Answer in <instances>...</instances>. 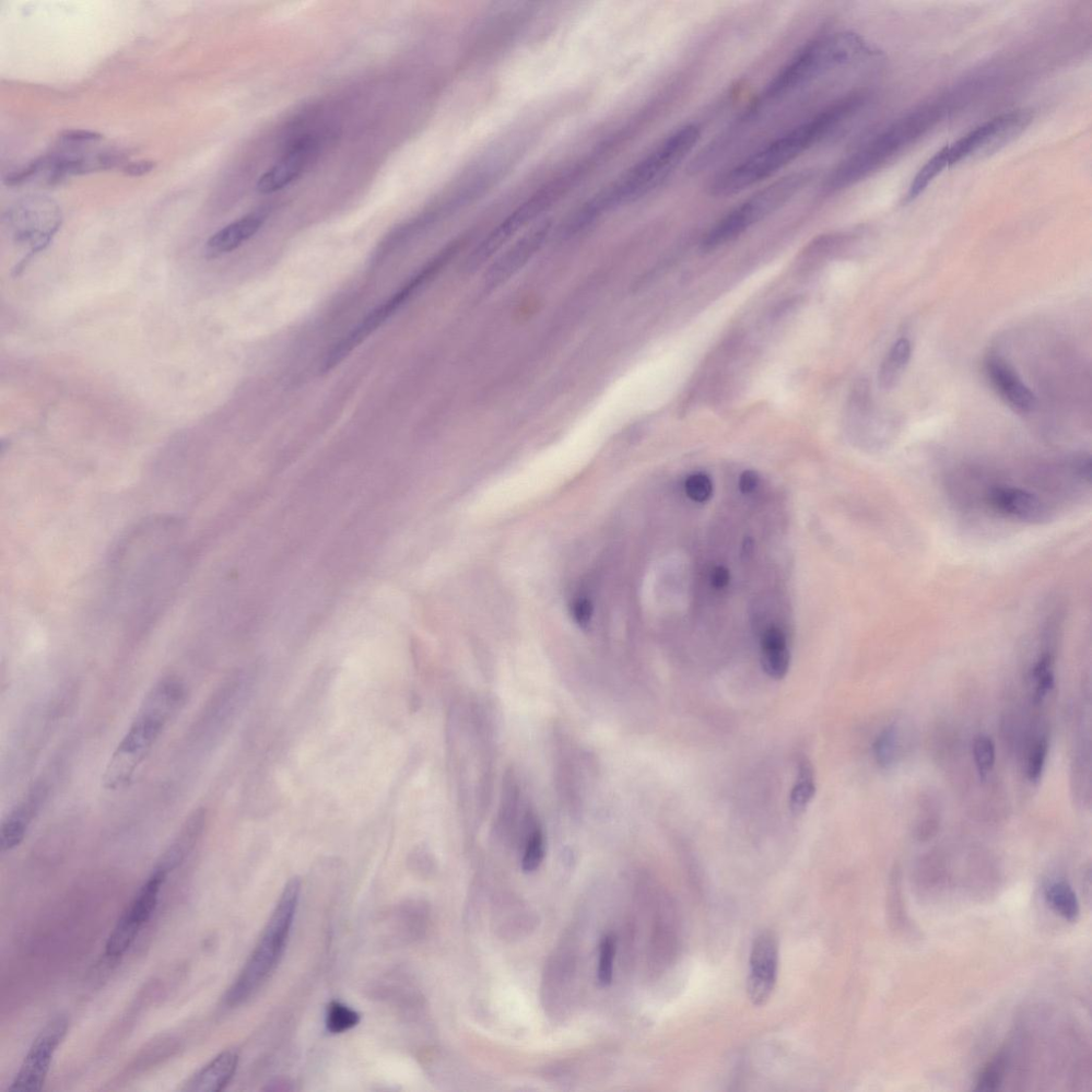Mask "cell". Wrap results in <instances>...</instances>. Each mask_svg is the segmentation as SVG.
<instances>
[{
    "instance_id": "52a82bcc",
    "label": "cell",
    "mask_w": 1092,
    "mask_h": 1092,
    "mask_svg": "<svg viewBox=\"0 0 1092 1092\" xmlns=\"http://www.w3.org/2000/svg\"><path fill=\"white\" fill-rule=\"evenodd\" d=\"M814 176V170L797 171L763 188L716 223L703 239L701 248L704 251L715 250L741 237L758 222L789 203L813 181Z\"/></svg>"
},
{
    "instance_id": "d590c367",
    "label": "cell",
    "mask_w": 1092,
    "mask_h": 1092,
    "mask_svg": "<svg viewBox=\"0 0 1092 1092\" xmlns=\"http://www.w3.org/2000/svg\"><path fill=\"white\" fill-rule=\"evenodd\" d=\"M1049 745L1046 738H1041L1030 751L1027 764L1028 778L1032 782H1036L1041 777L1044 765H1046Z\"/></svg>"
},
{
    "instance_id": "d6986e66",
    "label": "cell",
    "mask_w": 1092,
    "mask_h": 1092,
    "mask_svg": "<svg viewBox=\"0 0 1092 1092\" xmlns=\"http://www.w3.org/2000/svg\"><path fill=\"white\" fill-rule=\"evenodd\" d=\"M240 1056L237 1051L220 1053L202 1070H199L182 1087L185 1092H218L225 1089L238 1070Z\"/></svg>"
},
{
    "instance_id": "ffe728a7",
    "label": "cell",
    "mask_w": 1092,
    "mask_h": 1092,
    "mask_svg": "<svg viewBox=\"0 0 1092 1092\" xmlns=\"http://www.w3.org/2000/svg\"><path fill=\"white\" fill-rule=\"evenodd\" d=\"M761 663L763 671L773 679H782L788 675L791 653L788 638L778 627H771L763 633L761 639Z\"/></svg>"
},
{
    "instance_id": "ac0fdd59",
    "label": "cell",
    "mask_w": 1092,
    "mask_h": 1092,
    "mask_svg": "<svg viewBox=\"0 0 1092 1092\" xmlns=\"http://www.w3.org/2000/svg\"><path fill=\"white\" fill-rule=\"evenodd\" d=\"M267 217V211H256L218 231L207 241V257L216 258L239 249L263 228Z\"/></svg>"
},
{
    "instance_id": "7a4b0ae2",
    "label": "cell",
    "mask_w": 1092,
    "mask_h": 1092,
    "mask_svg": "<svg viewBox=\"0 0 1092 1092\" xmlns=\"http://www.w3.org/2000/svg\"><path fill=\"white\" fill-rule=\"evenodd\" d=\"M185 696V686L172 677L152 687L106 766L102 779L106 790L122 789L133 779L183 706Z\"/></svg>"
},
{
    "instance_id": "b9f144b4",
    "label": "cell",
    "mask_w": 1092,
    "mask_h": 1092,
    "mask_svg": "<svg viewBox=\"0 0 1092 1092\" xmlns=\"http://www.w3.org/2000/svg\"><path fill=\"white\" fill-rule=\"evenodd\" d=\"M712 585L716 590H722L730 583V572L724 567H716L712 572Z\"/></svg>"
},
{
    "instance_id": "7bdbcfd3",
    "label": "cell",
    "mask_w": 1092,
    "mask_h": 1092,
    "mask_svg": "<svg viewBox=\"0 0 1092 1092\" xmlns=\"http://www.w3.org/2000/svg\"><path fill=\"white\" fill-rule=\"evenodd\" d=\"M937 829L938 828H937L936 821H933V820L927 821V823L923 827H921L920 830H919L920 840H927V839L932 838L933 835H935V833L937 832Z\"/></svg>"
},
{
    "instance_id": "cb8c5ba5",
    "label": "cell",
    "mask_w": 1092,
    "mask_h": 1092,
    "mask_svg": "<svg viewBox=\"0 0 1092 1092\" xmlns=\"http://www.w3.org/2000/svg\"><path fill=\"white\" fill-rule=\"evenodd\" d=\"M911 352L907 338H900L892 346L879 371L878 380L883 390H894L898 384L910 362Z\"/></svg>"
},
{
    "instance_id": "1f68e13d",
    "label": "cell",
    "mask_w": 1092,
    "mask_h": 1092,
    "mask_svg": "<svg viewBox=\"0 0 1092 1092\" xmlns=\"http://www.w3.org/2000/svg\"><path fill=\"white\" fill-rule=\"evenodd\" d=\"M974 760L982 779L988 777L995 764V747L988 736H980L974 742Z\"/></svg>"
},
{
    "instance_id": "277c9868",
    "label": "cell",
    "mask_w": 1092,
    "mask_h": 1092,
    "mask_svg": "<svg viewBox=\"0 0 1092 1092\" xmlns=\"http://www.w3.org/2000/svg\"><path fill=\"white\" fill-rule=\"evenodd\" d=\"M701 138V129L696 124H688L677 129L649 155L631 168L604 194L592 199L583 210V223L594 219L604 210L622 204H629L651 194L662 186L678 168Z\"/></svg>"
},
{
    "instance_id": "74e56055",
    "label": "cell",
    "mask_w": 1092,
    "mask_h": 1092,
    "mask_svg": "<svg viewBox=\"0 0 1092 1092\" xmlns=\"http://www.w3.org/2000/svg\"><path fill=\"white\" fill-rule=\"evenodd\" d=\"M61 138L69 144H84L99 141L103 136L96 132L82 131V129H69L62 133Z\"/></svg>"
},
{
    "instance_id": "7402d4cb",
    "label": "cell",
    "mask_w": 1092,
    "mask_h": 1092,
    "mask_svg": "<svg viewBox=\"0 0 1092 1092\" xmlns=\"http://www.w3.org/2000/svg\"><path fill=\"white\" fill-rule=\"evenodd\" d=\"M204 825V813L196 812L182 828L178 837L163 853L156 867L164 872H171L178 867L191 852L197 843Z\"/></svg>"
},
{
    "instance_id": "9c48e42d",
    "label": "cell",
    "mask_w": 1092,
    "mask_h": 1092,
    "mask_svg": "<svg viewBox=\"0 0 1092 1092\" xmlns=\"http://www.w3.org/2000/svg\"><path fill=\"white\" fill-rule=\"evenodd\" d=\"M5 221L15 241L27 244L29 248L27 255L14 269L15 277H19L33 257L50 245L62 227L63 214L53 198L34 195L22 197L12 205Z\"/></svg>"
},
{
    "instance_id": "484cf974",
    "label": "cell",
    "mask_w": 1092,
    "mask_h": 1092,
    "mask_svg": "<svg viewBox=\"0 0 1092 1092\" xmlns=\"http://www.w3.org/2000/svg\"><path fill=\"white\" fill-rule=\"evenodd\" d=\"M1046 898L1051 908L1067 921L1074 922L1079 915V902L1075 892L1066 882L1051 884L1046 890Z\"/></svg>"
},
{
    "instance_id": "e0dca14e",
    "label": "cell",
    "mask_w": 1092,
    "mask_h": 1092,
    "mask_svg": "<svg viewBox=\"0 0 1092 1092\" xmlns=\"http://www.w3.org/2000/svg\"><path fill=\"white\" fill-rule=\"evenodd\" d=\"M44 797V786L41 784L34 785L28 794L12 809L2 825L0 843H2L3 852L15 850L25 839L35 815L39 812Z\"/></svg>"
},
{
    "instance_id": "60d3db41",
    "label": "cell",
    "mask_w": 1092,
    "mask_h": 1092,
    "mask_svg": "<svg viewBox=\"0 0 1092 1092\" xmlns=\"http://www.w3.org/2000/svg\"><path fill=\"white\" fill-rule=\"evenodd\" d=\"M759 483H760V478H759V474L757 472H755V471H745L741 475V477H739L738 487H739V490H741V492L743 493V495L747 496V495H751V493L756 491V489L759 486Z\"/></svg>"
},
{
    "instance_id": "2e32d148",
    "label": "cell",
    "mask_w": 1092,
    "mask_h": 1092,
    "mask_svg": "<svg viewBox=\"0 0 1092 1092\" xmlns=\"http://www.w3.org/2000/svg\"><path fill=\"white\" fill-rule=\"evenodd\" d=\"M985 373L997 394L1020 414H1028L1036 406V397L1020 379L1018 373L1004 358L989 355L984 362Z\"/></svg>"
},
{
    "instance_id": "4dcf8cb0",
    "label": "cell",
    "mask_w": 1092,
    "mask_h": 1092,
    "mask_svg": "<svg viewBox=\"0 0 1092 1092\" xmlns=\"http://www.w3.org/2000/svg\"><path fill=\"white\" fill-rule=\"evenodd\" d=\"M545 854L546 845L543 832L542 830L535 829L526 843L522 860L523 871L525 873L535 872L540 864L543 863Z\"/></svg>"
},
{
    "instance_id": "4316f807",
    "label": "cell",
    "mask_w": 1092,
    "mask_h": 1092,
    "mask_svg": "<svg viewBox=\"0 0 1092 1092\" xmlns=\"http://www.w3.org/2000/svg\"><path fill=\"white\" fill-rule=\"evenodd\" d=\"M946 168H948L947 146L938 151L936 154L924 164L917 175L914 176L906 195V203H910L914 201L915 198L919 197L937 176Z\"/></svg>"
},
{
    "instance_id": "3957f363",
    "label": "cell",
    "mask_w": 1092,
    "mask_h": 1092,
    "mask_svg": "<svg viewBox=\"0 0 1092 1092\" xmlns=\"http://www.w3.org/2000/svg\"><path fill=\"white\" fill-rule=\"evenodd\" d=\"M947 110L948 103L939 100L921 106L901 117L843 160L827 179L825 191L837 193L847 190L883 169L929 134L943 119Z\"/></svg>"
},
{
    "instance_id": "44dd1931",
    "label": "cell",
    "mask_w": 1092,
    "mask_h": 1092,
    "mask_svg": "<svg viewBox=\"0 0 1092 1092\" xmlns=\"http://www.w3.org/2000/svg\"><path fill=\"white\" fill-rule=\"evenodd\" d=\"M549 231V225H544L516 243L513 248L502 260L492 268L489 274V284H499L504 279H507L511 274L518 270L527 258L531 257L545 241L546 235Z\"/></svg>"
},
{
    "instance_id": "ba28073f",
    "label": "cell",
    "mask_w": 1092,
    "mask_h": 1092,
    "mask_svg": "<svg viewBox=\"0 0 1092 1092\" xmlns=\"http://www.w3.org/2000/svg\"><path fill=\"white\" fill-rule=\"evenodd\" d=\"M456 246L443 251L429 264L411 278L405 285L399 288L389 299L379 307L373 309L366 319L362 320L352 330L328 350L323 360L321 371L323 373L330 372L339 366L352 351L378 330L387 321L401 310L427 282L436 276L439 270L450 260L455 253Z\"/></svg>"
},
{
    "instance_id": "f35d334b",
    "label": "cell",
    "mask_w": 1092,
    "mask_h": 1092,
    "mask_svg": "<svg viewBox=\"0 0 1092 1092\" xmlns=\"http://www.w3.org/2000/svg\"><path fill=\"white\" fill-rule=\"evenodd\" d=\"M592 614V607L587 600L575 601L572 606V615L574 620L577 621L581 627H586L590 624Z\"/></svg>"
},
{
    "instance_id": "8992f818",
    "label": "cell",
    "mask_w": 1092,
    "mask_h": 1092,
    "mask_svg": "<svg viewBox=\"0 0 1092 1092\" xmlns=\"http://www.w3.org/2000/svg\"><path fill=\"white\" fill-rule=\"evenodd\" d=\"M300 892V880L292 878L282 894L260 941L226 995L225 1002L229 1007H238L248 1001L275 971L284 955L295 919Z\"/></svg>"
},
{
    "instance_id": "4fadbf2b",
    "label": "cell",
    "mask_w": 1092,
    "mask_h": 1092,
    "mask_svg": "<svg viewBox=\"0 0 1092 1092\" xmlns=\"http://www.w3.org/2000/svg\"><path fill=\"white\" fill-rule=\"evenodd\" d=\"M320 141L305 135L288 145L284 156L258 180L256 190L262 195H273L284 190L307 170L319 155Z\"/></svg>"
},
{
    "instance_id": "9a60e30c",
    "label": "cell",
    "mask_w": 1092,
    "mask_h": 1092,
    "mask_svg": "<svg viewBox=\"0 0 1092 1092\" xmlns=\"http://www.w3.org/2000/svg\"><path fill=\"white\" fill-rule=\"evenodd\" d=\"M987 502L996 512L1020 522L1039 524L1050 519L1047 504L1024 489L995 486L989 490Z\"/></svg>"
},
{
    "instance_id": "30bf717a",
    "label": "cell",
    "mask_w": 1092,
    "mask_h": 1092,
    "mask_svg": "<svg viewBox=\"0 0 1092 1092\" xmlns=\"http://www.w3.org/2000/svg\"><path fill=\"white\" fill-rule=\"evenodd\" d=\"M1032 121L1027 110H1014L972 129L953 146H947L948 167L968 159L991 156L1012 144Z\"/></svg>"
},
{
    "instance_id": "603a6c76",
    "label": "cell",
    "mask_w": 1092,
    "mask_h": 1092,
    "mask_svg": "<svg viewBox=\"0 0 1092 1092\" xmlns=\"http://www.w3.org/2000/svg\"><path fill=\"white\" fill-rule=\"evenodd\" d=\"M168 873L156 867L155 871L148 879V882L139 891V894L131 903L126 911L123 913L124 917L136 924L140 929L149 922L154 913L161 887L166 880Z\"/></svg>"
},
{
    "instance_id": "8d00e7d4",
    "label": "cell",
    "mask_w": 1092,
    "mask_h": 1092,
    "mask_svg": "<svg viewBox=\"0 0 1092 1092\" xmlns=\"http://www.w3.org/2000/svg\"><path fill=\"white\" fill-rule=\"evenodd\" d=\"M43 169L44 159L43 157H41L30 162L26 168H22L17 172L8 174L7 178L5 179V184L10 187L20 186L29 181L31 178H33L34 175H37Z\"/></svg>"
},
{
    "instance_id": "d6a6232c",
    "label": "cell",
    "mask_w": 1092,
    "mask_h": 1092,
    "mask_svg": "<svg viewBox=\"0 0 1092 1092\" xmlns=\"http://www.w3.org/2000/svg\"><path fill=\"white\" fill-rule=\"evenodd\" d=\"M616 943L614 938L605 937L600 946V961H598L597 983L601 987H608L613 982L614 959Z\"/></svg>"
},
{
    "instance_id": "5b68a950",
    "label": "cell",
    "mask_w": 1092,
    "mask_h": 1092,
    "mask_svg": "<svg viewBox=\"0 0 1092 1092\" xmlns=\"http://www.w3.org/2000/svg\"><path fill=\"white\" fill-rule=\"evenodd\" d=\"M874 55L872 47L853 32L831 33L817 39L798 53L769 82L755 105L754 111L833 69L861 63Z\"/></svg>"
},
{
    "instance_id": "7c38bea8",
    "label": "cell",
    "mask_w": 1092,
    "mask_h": 1092,
    "mask_svg": "<svg viewBox=\"0 0 1092 1092\" xmlns=\"http://www.w3.org/2000/svg\"><path fill=\"white\" fill-rule=\"evenodd\" d=\"M779 954L778 939L772 933L761 934L751 947L747 994L757 1007L766 1005L776 989Z\"/></svg>"
},
{
    "instance_id": "83f0119b",
    "label": "cell",
    "mask_w": 1092,
    "mask_h": 1092,
    "mask_svg": "<svg viewBox=\"0 0 1092 1092\" xmlns=\"http://www.w3.org/2000/svg\"><path fill=\"white\" fill-rule=\"evenodd\" d=\"M360 1015L344 1005L333 1001L328 1005L326 1013V1027L331 1034H342L360 1024Z\"/></svg>"
},
{
    "instance_id": "6da1fadb",
    "label": "cell",
    "mask_w": 1092,
    "mask_h": 1092,
    "mask_svg": "<svg viewBox=\"0 0 1092 1092\" xmlns=\"http://www.w3.org/2000/svg\"><path fill=\"white\" fill-rule=\"evenodd\" d=\"M864 103L863 94L856 93L829 106L812 119L796 126L735 166L716 175L709 186V194L714 197H727L769 179L837 131L862 109Z\"/></svg>"
},
{
    "instance_id": "836d02e7",
    "label": "cell",
    "mask_w": 1092,
    "mask_h": 1092,
    "mask_svg": "<svg viewBox=\"0 0 1092 1092\" xmlns=\"http://www.w3.org/2000/svg\"><path fill=\"white\" fill-rule=\"evenodd\" d=\"M1052 657L1044 655L1038 661L1034 668H1032L1031 677L1036 680L1037 686L1035 691L1036 701H1041L1049 694V691L1054 686V676L1052 673Z\"/></svg>"
},
{
    "instance_id": "8fae6325",
    "label": "cell",
    "mask_w": 1092,
    "mask_h": 1092,
    "mask_svg": "<svg viewBox=\"0 0 1092 1092\" xmlns=\"http://www.w3.org/2000/svg\"><path fill=\"white\" fill-rule=\"evenodd\" d=\"M67 1027L68 1021L64 1016L54 1018L44 1026L9 1087L10 1091L33 1092L42 1089L54 1054L66 1037Z\"/></svg>"
},
{
    "instance_id": "e575fe53",
    "label": "cell",
    "mask_w": 1092,
    "mask_h": 1092,
    "mask_svg": "<svg viewBox=\"0 0 1092 1092\" xmlns=\"http://www.w3.org/2000/svg\"><path fill=\"white\" fill-rule=\"evenodd\" d=\"M686 496L694 502H706L713 496V483L706 474H694L685 483Z\"/></svg>"
},
{
    "instance_id": "d4e9b609",
    "label": "cell",
    "mask_w": 1092,
    "mask_h": 1092,
    "mask_svg": "<svg viewBox=\"0 0 1092 1092\" xmlns=\"http://www.w3.org/2000/svg\"><path fill=\"white\" fill-rule=\"evenodd\" d=\"M798 778L790 795V808L794 815L803 814L816 794L814 769L808 759L800 762Z\"/></svg>"
},
{
    "instance_id": "5bb4252c",
    "label": "cell",
    "mask_w": 1092,
    "mask_h": 1092,
    "mask_svg": "<svg viewBox=\"0 0 1092 1092\" xmlns=\"http://www.w3.org/2000/svg\"><path fill=\"white\" fill-rule=\"evenodd\" d=\"M568 186L567 180L556 182L554 185L547 186L540 191L537 195L533 196L528 201L522 204L513 213L490 234V237L479 246L476 251V260L479 262L484 260L493 252L498 250L500 246L507 241L511 235L532 221L540 214L553 204L556 199L563 194Z\"/></svg>"
},
{
    "instance_id": "f1b7e54d",
    "label": "cell",
    "mask_w": 1092,
    "mask_h": 1092,
    "mask_svg": "<svg viewBox=\"0 0 1092 1092\" xmlns=\"http://www.w3.org/2000/svg\"><path fill=\"white\" fill-rule=\"evenodd\" d=\"M1007 1062L1008 1053L1006 1050H1001L983 1067L978 1079L977 1090L995 1091L999 1089L1004 1081Z\"/></svg>"
},
{
    "instance_id": "ab89813d",
    "label": "cell",
    "mask_w": 1092,
    "mask_h": 1092,
    "mask_svg": "<svg viewBox=\"0 0 1092 1092\" xmlns=\"http://www.w3.org/2000/svg\"><path fill=\"white\" fill-rule=\"evenodd\" d=\"M156 168V162L153 160H140L132 163H127L123 168V173L132 178H139L151 173Z\"/></svg>"
},
{
    "instance_id": "f546056e",
    "label": "cell",
    "mask_w": 1092,
    "mask_h": 1092,
    "mask_svg": "<svg viewBox=\"0 0 1092 1092\" xmlns=\"http://www.w3.org/2000/svg\"><path fill=\"white\" fill-rule=\"evenodd\" d=\"M898 732L895 726H890L880 734L874 744V755L879 766L890 768L896 762L898 755Z\"/></svg>"
}]
</instances>
